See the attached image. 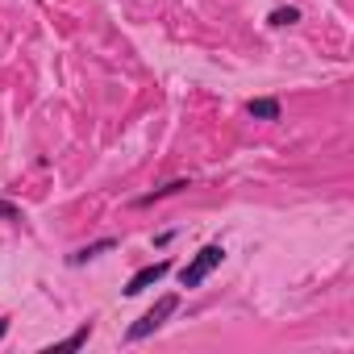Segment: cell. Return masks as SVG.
Instances as JSON below:
<instances>
[{
    "instance_id": "obj_1",
    "label": "cell",
    "mask_w": 354,
    "mask_h": 354,
    "mask_svg": "<svg viewBox=\"0 0 354 354\" xmlns=\"http://www.w3.org/2000/svg\"><path fill=\"white\" fill-rule=\"evenodd\" d=\"M175 308H179V296H175V292H167V296H159V300H155V308H146V313H142V321H134V325L126 329V342L134 346V342H142V337H150L155 329H163V321H167V317H171Z\"/></svg>"
},
{
    "instance_id": "obj_2",
    "label": "cell",
    "mask_w": 354,
    "mask_h": 354,
    "mask_svg": "<svg viewBox=\"0 0 354 354\" xmlns=\"http://www.w3.org/2000/svg\"><path fill=\"white\" fill-rule=\"evenodd\" d=\"M221 259H225V246L208 242V246H204V250H200V255L184 267V271H179V284H184V288H200V284H204V279L221 267Z\"/></svg>"
},
{
    "instance_id": "obj_3",
    "label": "cell",
    "mask_w": 354,
    "mask_h": 354,
    "mask_svg": "<svg viewBox=\"0 0 354 354\" xmlns=\"http://www.w3.org/2000/svg\"><path fill=\"white\" fill-rule=\"evenodd\" d=\"M167 271H171V259H159V263H150V267L134 271V275H130V284H126L121 292H126V296H142L146 288H155L159 279H167Z\"/></svg>"
},
{
    "instance_id": "obj_4",
    "label": "cell",
    "mask_w": 354,
    "mask_h": 354,
    "mask_svg": "<svg viewBox=\"0 0 354 354\" xmlns=\"http://www.w3.org/2000/svg\"><path fill=\"white\" fill-rule=\"evenodd\" d=\"M246 112L255 117V121H279L284 117V104L275 96H259V100H246Z\"/></svg>"
},
{
    "instance_id": "obj_5",
    "label": "cell",
    "mask_w": 354,
    "mask_h": 354,
    "mask_svg": "<svg viewBox=\"0 0 354 354\" xmlns=\"http://www.w3.org/2000/svg\"><path fill=\"white\" fill-rule=\"evenodd\" d=\"M104 250H117V238H100V242H88V246H79V250H75L67 263H71V267H83L88 259H96V255H104Z\"/></svg>"
},
{
    "instance_id": "obj_6",
    "label": "cell",
    "mask_w": 354,
    "mask_h": 354,
    "mask_svg": "<svg viewBox=\"0 0 354 354\" xmlns=\"http://www.w3.org/2000/svg\"><path fill=\"white\" fill-rule=\"evenodd\" d=\"M88 337H92V321H83L75 333H67L63 342H55V346H46L42 354H59V350H79V346H88Z\"/></svg>"
},
{
    "instance_id": "obj_7",
    "label": "cell",
    "mask_w": 354,
    "mask_h": 354,
    "mask_svg": "<svg viewBox=\"0 0 354 354\" xmlns=\"http://www.w3.org/2000/svg\"><path fill=\"white\" fill-rule=\"evenodd\" d=\"M184 188H192V179H171V184H163V188H155L150 196H138L134 204H138V208H146V204H155V200H163V196H175V192H184Z\"/></svg>"
},
{
    "instance_id": "obj_8",
    "label": "cell",
    "mask_w": 354,
    "mask_h": 354,
    "mask_svg": "<svg viewBox=\"0 0 354 354\" xmlns=\"http://www.w3.org/2000/svg\"><path fill=\"white\" fill-rule=\"evenodd\" d=\"M296 21H300V9L296 5H279V9L267 13V26L271 30H284V26H296Z\"/></svg>"
},
{
    "instance_id": "obj_9",
    "label": "cell",
    "mask_w": 354,
    "mask_h": 354,
    "mask_svg": "<svg viewBox=\"0 0 354 354\" xmlns=\"http://www.w3.org/2000/svg\"><path fill=\"white\" fill-rule=\"evenodd\" d=\"M0 221H21V208L13 200H0Z\"/></svg>"
},
{
    "instance_id": "obj_10",
    "label": "cell",
    "mask_w": 354,
    "mask_h": 354,
    "mask_svg": "<svg viewBox=\"0 0 354 354\" xmlns=\"http://www.w3.org/2000/svg\"><path fill=\"white\" fill-rule=\"evenodd\" d=\"M5 333H9V321H0V337H5Z\"/></svg>"
}]
</instances>
